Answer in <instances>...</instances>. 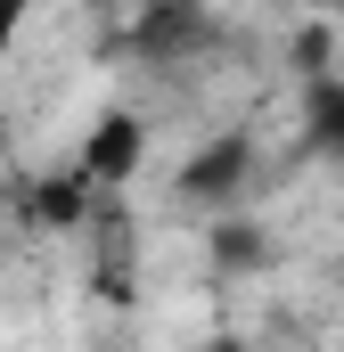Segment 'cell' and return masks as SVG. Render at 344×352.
Listing matches in <instances>:
<instances>
[{"instance_id": "cell-3", "label": "cell", "mask_w": 344, "mask_h": 352, "mask_svg": "<svg viewBox=\"0 0 344 352\" xmlns=\"http://www.w3.org/2000/svg\"><path fill=\"white\" fill-rule=\"evenodd\" d=\"M246 164H255V140H246V131H222L205 156L180 164V197H197V205H230L238 180H246Z\"/></svg>"}, {"instance_id": "cell-2", "label": "cell", "mask_w": 344, "mask_h": 352, "mask_svg": "<svg viewBox=\"0 0 344 352\" xmlns=\"http://www.w3.org/2000/svg\"><path fill=\"white\" fill-rule=\"evenodd\" d=\"M213 41H222V25H213L205 0H148V16L131 25V50L156 58V66H189V58H205Z\"/></svg>"}, {"instance_id": "cell-4", "label": "cell", "mask_w": 344, "mask_h": 352, "mask_svg": "<svg viewBox=\"0 0 344 352\" xmlns=\"http://www.w3.org/2000/svg\"><path fill=\"white\" fill-rule=\"evenodd\" d=\"M303 140L320 156H344V74H312V90H303Z\"/></svg>"}, {"instance_id": "cell-6", "label": "cell", "mask_w": 344, "mask_h": 352, "mask_svg": "<svg viewBox=\"0 0 344 352\" xmlns=\"http://www.w3.org/2000/svg\"><path fill=\"white\" fill-rule=\"evenodd\" d=\"M197 352H255V344H246L238 328H222V336H205V344H197Z\"/></svg>"}, {"instance_id": "cell-5", "label": "cell", "mask_w": 344, "mask_h": 352, "mask_svg": "<svg viewBox=\"0 0 344 352\" xmlns=\"http://www.w3.org/2000/svg\"><path fill=\"white\" fill-rule=\"evenodd\" d=\"M41 8H50V0H0V66H8V50L25 41V25H33Z\"/></svg>"}, {"instance_id": "cell-1", "label": "cell", "mask_w": 344, "mask_h": 352, "mask_svg": "<svg viewBox=\"0 0 344 352\" xmlns=\"http://www.w3.org/2000/svg\"><path fill=\"white\" fill-rule=\"evenodd\" d=\"M148 164V123L131 115V107H98L83 131V148H74V173L90 188H123V180Z\"/></svg>"}]
</instances>
